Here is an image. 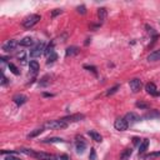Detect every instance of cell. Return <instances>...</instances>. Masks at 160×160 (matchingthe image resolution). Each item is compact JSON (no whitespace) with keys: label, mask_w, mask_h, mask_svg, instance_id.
I'll return each mask as SVG.
<instances>
[{"label":"cell","mask_w":160,"mask_h":160,"mask_svg":"<svg viewBox=\"0 0 160 160\" xmlns=\"http://www.w3.org/2000/svg\"><path fill=\"white\" fill-rule=\"evenodd\" d=\"M40 19H41L40 15H38V14H31V15L26 16V18L22 20L21 24H22V26H24L25 29H30V28H32L35 24H38Z\"/></svg>","instance_id":"obj_3"},{"label":"cell","mask_w":160,"mask_h":160,"mask_svg":"<svg viewBox=\"0 0 160 160\" xmlns=\"http://www.w3.org/2000/svg\"><path fill=\"white\" fill-rule=\"evenodd\" d=\"M131 154H132V149H131V148H126V149L120 154V160H130Z\"/></svg>","instance_id":"obj_21"},{"label":"cell","mask_w":160,"mask_h":160,"mask_svg":"<svg viewBox=\"0 0 160 160\" xmlns=\"http://www.w3.org/2000/svg\"><path fill=\"white\" fill-rule=\"evenodd\" d=\"M125 120L128 121V124L132 125V124H135V122L140 121V120H141V118H140L139 115H136L135 112H128V114L125 115Z\"/></svg>","instance_id":"obj_10"},{"label":"cell","mask_w":160,"mask_h":160,"mask_svg":"<svg viewBox=\"0 0 160 160\" xmlns=\"http://www.w3.org/2000/svg\"><path fill=\"white\" fill-rule=\"evenodd\" d=\"M44 144H54V142H65V140L62 138H58V136H51V138H45L42 140H40Z\"/></svg>","instance_id":"obj_15"},{"label":"cell","mask_w":160,"mask_h":160,"mask_svg":"<svg viewBox=\"0 0 160 160\" xmlns=\"http://www.w3.org/2000/svg\"><path fill=\"white\" fill-rule=\"evenodd\" d=\"M78 12H79V14H81V15H84V14L86 12V8H85L84 5H81V6H78Z\"/></svg>","instance_id":"obj_36"},{"label":"cell","mask_w":160,"mask_h":160,"mask_svg":"<svg viewBox=\"0 0 160 160\" xmlns=\"http://www.w3.org/2000/svg\"><path fill=\"white\" fill-rule=\"evenodd\" d=\"M18 151H19V154L21 152V154H25L26 156H31V158H32L35 150H32V149H26V148H21V149H19Z\"/></svg>","instance_id":"obj_25"},{"label":"cell","mask_w":160,"mask_h":160,"mask_svg":"<svg viewBox=\"0 0 160 160\" xmlns=\"http://www.w3.org/2000/svg\"><path fill=\"white\" fill-rule=\"evenodd\" d=\"M26 100H28V98H26L25 95H22V94H18V95H15V96L12 98V101H14L18 106L24 105V104L26 102Z\"/></svg>","instance_id":"obj_13"},{"label":"cell","mask_w":160,"mask_h":160,"mask_svg":"<svg viewBox=\"0 0 160 160\" xmlns=\"http://www.w3.org/2000/svg\"><path fill=\"white\" fill-rule=\"evenodd\" d=\"M50 75H45V76H42L41 79H40V81H39V86H41V88H45V86H48L49 84H50Z\"/></svg>","instance_id":"obj_24"},{"label":"cell","mask_w":160,"mask_h":160,"mask_svg":"<svg viewBox=\"0 0 160 160\" xmlns=\"http://www.w3.org/2000/svg\"><path fill=\"white\" fill-rule=\"evenodd\" d=\"M59 160H70V156L66 155V154H61L60 158H59Z\"/></svg>","instance_id":"obj_40"},{"label":"cell","mask_w":160,"mask_h":160,"mask_svg":"<svg viewBox=\"0 0 160 160\" xmlns=\"http://www.w3.org/2000/svg\"><path fill=\"white\" fill-rule=\"evenodd\" d=\"M61 12H62L61 9H54V10L51 11V18H55V16H58V15L61 14Z\"/></svg>","instance_id":"obj_34"},{"label":"cell","mask_w":160,"mask_h":160,"mask_svg":"<svg viewBox=\"0 0 160 160\" xmlns=\"http://www.w3.org/2000/svg\"><path fill=\"white\" fill-rule=\"evenodd\" d=\"M84 68H85V69H88V70H90V71H92V72H94V74H95V75H96V74H98V72H96V69H95V68H94V66H88V65H85V66H84Z\"/></svg>","instance_id":"obj_38"},{"label":"cell","mask_w":160,"mask_h":160,"mask_svg":"<svg viewBox=\"0 0 160 160\" xmlns=\"http://www.w3.org/2000/svg\"><path fill=\"white\" fill-rule=\"evenodd\" d=\"M129 86H130V90H131L132 92H138V91H140V89H141V86H142V82H141L140 79L134 78V79H131V80L129 81Z\"/></svg>","instance_id":"obj_8"},{"label":"cell","mask_w":160,"mask_h":160,"mask_svg":"<svg viewBox=\"0 0 160 160\" xmlns=\"http://www.w3.org/2000/svg\"><path fill=\"white\" fill-rule=\"evenodd\" d=\"M160 156V151H155V152H150V154H146L144 155V160H152L155 158Z\"/></svg>","instance_id":"obj_26"},{"label":"cell","mask_w":160,"mask_h":160,"mask_svg":"<svg viewBox=\"0 0 160 160\" xmlns=\"http://www.w3.org/2000/svg\"><path fill=\"white\" fill-rule=\"evenodd\" d=\"M156 96H160V91H158V92H156Z\"/></svg>","instance_id":"obj_42"},{"label":"cell","mask_w":160,"mask_h":160,"mask_svg":"<svg viewBox=\"0 0 160 160\" xmlns=\"http://www.w3.org/2000/svg\"><path fill=\"white\" fill-rule=\"evenodd\" d=\"M89 160H96V151L94 148L90 149V154H89Z\"/></svg>","instance_id":"obj_33"},{"label":"cell","mask_w":160,"mask_h":160,"mask_svg":"<svg viewBox=\"0 0 160 160\" xmlns=\"http://www.w3.org/2000/svg\"><path fill=\"white\" fill-rule=\"evenodd\" d=\"M6 84H8V79H6V76L2 74V75H1V85L4 86V85H6Z\"/></svg>","instance_id":"obj_39"},{"label":"cell","mask_w":160,"mask_h":160,"mask_svg":"<svg viewBox=\"0 0 160 160\" xmlns=\"http://www.w3.org/2000/svg\"><path fill=\"white\" fill-rule=\"evenodd\" d=\"M156 118H160V112L158 110H150L145 115L141 116V119H144V120H151V119H156Z\"/></svg>","instance_id":"obj_12"},{"label":"cell","mask_w":160,"mask_h":160,"mask_svg":"<svg viewBox=\"0 0 160 160\" xmlns=\"http://www.w3.org/2000/svg\"><path fill=\"white\" fill-rule=\"evenodd\" d=\"M69 124H66L65 121H62L61 119L59 120H49L44 124V128L45 129H49V130H60V129H65Z\"/></svg>","instance_id":"obj_1"},{"label":"cell","mask_w":160,"mask_h":160,"mask_svg":"<svg viewBox=\"0 0 160 160\" xmlns=\"http://www.w3.org/2000/svg\"><path fill=\"white\" fill-rule=\"evenodd\" d=\"M159 60H160V49L154 50L152 52H150V54L148 55V61L155 62V61H159Z\"/></svg>","instance_id":"obj_16"},{"label":"cell","mask_w":160,"mask_h":160,"mask_svg":"<svg viewBox=\"0 0 160 160\" xmlns=\"http://www.w3.org/2000/svg\"><path fill=\"white\" fill-rule=\"evenodd\" d=\"M128 126H129V124H128V121L125 120V118H118V119L114 121V128H115L116 130H119V131H125V130L128 129Z\"/></svg>","instance_id":"obj_7"},{"label":"cell","mask_w":160,"mask_h":160,"mask_svg":"<svg viewBox=\"0 0 160 160\" xmlns=\"http://www.w3.org/2000/svg\"><path fill=\"white\" fill-rule=\"evenodd\" d=\"M32 158L36 160H59V158L55 156L54 154L45 152V151H34Z\"/></svg>","instance_id":"obj_4"},{"label":"cell","mask_w":160,"mask_h":160,"mask_svg":"<svg viewBox=\"0 0 160 160\" xmlns=\"http://www.w3.org/2000/svg\"><path fill=\"white\" fill-rule=\"evenodd\" d=\"M86 150V141L80 136H78L76 138V140H75V151L78 152V154H84V151Z\"/></svg>","instance_id":"obj_6"},{"label":"cell","mask_w":160,"mask_h":160,"mask_svg":"<svg viewBox=\"0 0 160 160\" xmlns=\"http://www.w3.org/2000/svg\"><path fill=\"white\" fill-rule=\"evenodd\" d=\"M85 116L82 114H72V115H69V116H65V118H61L62 121H65L66 124H70V122H76V121H81Z\"/></svg>","instance_id":"obj_9"},{"label":"cell","mask_w":160,"mask_h":160,"mask_svg":"<svg viewBox=\"0 0 160 160\" xmlns=\"http://www.w3.org/2000/svg\"><path fill=\"white\" fill-rule=\"evenodd\" d=\"M146 29H148V32H149V34H152L154 36H156V32H155V30H154L152 28H150L149 25H146Z\"/></svg>","instance_id":"obj_37"},{"label":"cell","mask_w":160,"mask_h":160,"mask_svg":"<svg viewBox=\"0 0 160 160\" xmlns=\"http://www.w3.org/2000/svg\"><path fill=\"white\" fill-rule=\"evenodd\" d=\"M39 62L36 61V60H31L30 62H29V70H30V72L32 74V75H35L38 71H39Z\"/></svg>","instance_id":"obj_20"},{"label":"cell","mask_w":160,"mask_h":160,"mask_svg":"<svg viewBox=\"0 0 160 160\" xmlns=\"http://www.w3.org/2000/svg\"><path fill=\"white\" fill-rule=\"evenodd\" d=\"M145 90H146L148 94H150V95H152V96H156L158 88H156V85H155L154 82H148V84L145 85Z\"/></svg>","instance_id":"obj_14"},{"label":"cell","mask_w":160,"mask_h":160,"mask_svg":"<svg viewBox=\"0 0 160 160\" xmlns=\"http://www.w3.org/2000/svg\"><path fill=\"white\" fill-rule=\"evenodd\" d=\"M76 54H79V48H78V46H69V48H66V50H65V56H66V58L74 56V55H76Z\"/></svg>","instance_id":"obj_19"},{"label":"cell","mask_w":160,"mask_h":160,"mask_svg":"<svg viewBox=\"0 0 160 160\" xmlns=\"http://www.w3.org/2000/svg\"><path fill=\"white\" fill-rule=\"evenodd\" d=\"M88 134H89V136H90L94 141H96V142H101V141H102V136L100 135V132H98V131H95V130H89Z\"/></svg>","instance_id":"obj_17"},{"label":"cell","mask_w":160,"mask_h":160,"mask_svg":"<svg viewBox=\"0 0 160 160\" xmlns=\"http://www.w3.org/2000/svg\"><path fill=\"white\" fill-rule=\"evenodd\" d=\"M18 44H19V42H18L15 39H10V40L5 41L1 48H2V50H4L5 52H11V51H14V50L16 49Z\"/></svg>","instance_id":"obj_5"},{"label":"cell","mask_w":160,"mask_h":160,"mask_svg":"<svg viewBox=\"0 0 160 160\" xmlns=\"http://www.w3.org/2000/svg\"><path fill=\"white\" fill-rule=\"evenodd\" d=\"M25 56H26V54H25V51H21V52H19L18 54V59H19V61H21L22 64H25Z\"/></svg>","instance_id":"obj_32"},{"label":"cell","mask_w":160,"mask_h":160,"mask_svg":"<svg viewBox=\"0 0 160 160\" xmlns=\"http://www.w3.org/2000/svg\"><path fill=\"white\" fill-rule=\"evenodd\" d=\"M119 89H120V85H115V86L110 88V89L106 91V96H111V95H114Z\"/></svg>","instance_id":"obj_29"},{"label":"cell","mask_w":160,"mask_h":160,"mask_svg":"<svg viewBox=\"0 0 160 160\" xmlns=\"http://www.w3.org/2000/svg\"><path fill=\"white\" fill-rule=\"evenodd\" d=\"M19 45H20V46H24V48L34 46V39H32L31 36H25V38H22V39L19 41Z\"/></svg>","instance_id":"obj_11"},{"label":"cell","mask_w":160,"mask_h":160,"mask_svg":"<svg viewBox=\"0 0 160 160\" xmlns=\"http://www.w3.org/2000/svg\"><path fill=\"white\" fill-rule=\"evenodd\" d=\"M52 52H54V42H50V44L46 46V49H45V52H44V54H45L46 56H49V55H50V54H52Z\"/></svg>","instance_id":"obj_30"},{"label":"cell","mask_w":160,"mask_h":160,"mask_svg":"<svg viewBox=\"0 0 160 160\" xmlns=\"http://www.w3.org/2000/svg\"><path fill=\"white\" fill-rule=\"evenodd\" d=\"M132 142H134L135 145H138V144L140 145V142H141V141H140V139H139V138H132Z\"/></svg>","instance_id":"obj_41"},{"label":"cell","mask_w":160,"mask_h":160,"mask_svg":"<svg viewBox=\"0 0 160 160\" xmlns=\"http://www.w3.org/2000/svg\"><path fill=\"white\" fill-rule=\"evenodd\" d=\"M45 44L42 42V41H40V42H38L36 45H34L32 48H31V50H30V52H29V56L31 58V59H36V58H40L44 52H45Z\"/></svg>","instance_id":"obj_2"},{"label":"cell","mask_w":160,"mask_h":160,"mask_svg":"<svg viewBox=\"0 0 160 160\" xmlns=\"http://www.w3.org/2000/svg\"><path fill=\"white\" fill-rule=\"evenodd\" d=\"M44 129H45V128L42 126V128H38V129H35V130H32V131H30V132L28 134V138H29V139H32V138H36L38 135H40V134H41V132L44 131Z\"/></svg>","instance_id":"obj_23"},{"label":"cell","mask_w":160,"mask_h":160,"mask_svg":"<svg viewBox=\"0 0 160 160\" xmlns=\"http://www.w3.org/2000/svg\"><path fill=\"white\" fill-rule=\"evenodd\" d=\"M106 15H108V11H106L105 8H99V9H98V18H99V20H100L101 22L105 21Z\"/></svg>","instance_id":"obj_22"},{"label":"cell","mask_w":160,"mask_h":160,"mask_svg":"<svg viewBox=\"0 0 160 160\" xmlns=\"http://www.w3.org/2000/svg\"><path fill=\"white\" fill-rule=\"evenodd\" d=\"M55 60H58V54L54 51L52 54H50L49 56H48V60H46V64H52Z\"/></svg>","instance_id":"obj_28"},{"label":"cell","mask_w":160,"mask_h":160,"mask_svg":"<svg viewBox=\"0 0 160 160\" xmlns=\"http://www.w3.org/2000/svg\"><path fill=\"white\" fill-rule=\"evenodd\" d=\"M4 159H5V160H21L20 158H18V156H15V155H5Z\"/></svg>","instance_id":"obj_35"},{"label":"cell","mask_w":160,"mask_h":160,"mask_svg":"<svg viewBox=\"0 0 160 160\" xmlns=\"http://www.w3.org/2000/svg\"><path fill=\"white\" fill-rule=\"evenodd\" d=\"M8 66H9V70H10L14 75H20V70L18 69V66H16V65H14L12 62H9V65H8Z\"/></svg>","instance_id":"obj_27"},{"label":"cell","mask_w":160,"mask_h":160,"mask_svg":"<svg viewBox=\"0 0 160 160\" xmlns=\"http://www.w3.org/2000/svg\"><path fill=\"white\" fill-rule=\"evenodd\" d=\"M135 105H136V108H140V109H142V110H146V109L150 108V105L146 104V102H144V101H138Z\"/></svg>","instance_id":"obj_31"},{"label":"cell","mask_w":160,"mask_h":160,"mask_svg":"<svg viewBox=\"0 0 160 160\" xmlns=\"http://www.w3.org/2000/svg\"><path fill=\"white\" fill-rule=\"evenodd\" d=\"M148 148H149V139H144L140 142V145H139V155L145 154L146 150H148Z\"/></svg>","instance_id":"obj_18"}]
</instances>
